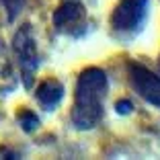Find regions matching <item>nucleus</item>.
<instances>
[{"label": "nucleus", "mask_w": 160, "mask_h": 160, "mask_svg": "<svg viewBox=\"0 0 160 160\" xmlns=\"http://www.w3.org/2000/svg\"><path fill=\"white\" fill-rule=\"evenodd\" d=\"M132 101H127V99H121L115 103V111H117V115H129L132 113Z\"/></svg>", "instance_id": "obj_10"}, {"label": "nucleus", "mask_w": 160, "mask_h": 160, "mask_svg": "<svg viewBox=\"0 0 160 160\" xmlns=\"http://www.w3.org/2000/svg\"><path fill=\"white\" fill-rule=\"evenodd\" d=\"M19 86V76L14 72L10 52L4 41H0V94H10Z\"/></svg>", "instance_id": "obj_6"}, {"label": "nucleus", "mask_w": 160, "mask_h": 160, "mask_svg": "<svg viewBox=\"0 0 160 160\" xmlns=\"http://www.w3.org/2000/svg\"><path fill=\"white\" fill-rule=\"evenodd\" d=\"M158 64H160V62H158Z\"/></svg>", "instance_id": "obj_12"}, {"label": "nucleus", "mask_w": 160, "mask_h": 160, "mask_svg": "<svg viewBox=\"0 0 160 160\" xmlns=\"http://www.w3.org/2000/svg\"><path fill=\"white\" fill-rule=\"evenodd\" d=\"M127 76H129L132 88L142 99L160 109V76H156L150 68L142 66L138 62L127 64Z\"/></svg>", "instance_id": "obj_4"}, {"label": "nucleus", "mask_w": 160, "mask_h": 160, "mask_svg": "<svg viewBox=\"0 0 160 160\" xmlns=\"http://www.w3.org/2000/svg\"><path fill=\"white\" fill-rule=\"evenodd\" d=\"M2 4H4V8H6L8 21L12 23V21H17V17H19V14H21V10H23L25 0H2Z\"/></svg>", "instance_id": "obj_9"}, {"label": "nucleus", "mask_w": 160, "mask_h": 160, "mask_svg": "<svg viewBox=\"0 0 160 160\" xmlns=\"http://www.w3.org/2000/svg\"><path fill=\"white\" fill-rule=\"evenodd\" d=\"M17 121H19V125H21V129L23 132H27V133H31V132H35L39 127V117L31 111V109H27V107H23V109H19L17 111Z\"/></svg>", "instance_id": "obj_8"}, {"label": "nucleus", "mask_w": 160, "mask_h": 160, "mask_svg": "<svg viewBox=\"0 0 160 160\" xmlns=\"http://www.w3.org/2000/svg\"><path fill=\"white\" fill-rule=\"evenodd\" d=\"M150 0H119L111 14V27L119 33H138L148 19Z\"/></svg>", "instance_id": "obj_3"}, {"label": "nucleus", "mask_w": 160, "mask_h": 160, "mask_svg": "<svg viewBox=\"0 0 160 160\" xmlns=\"http://www.w3.org/2000/svg\"><path fill=\"white\" fill-rule=\"evenodd\" d=\"M109 88V78L101 68H86L80 72L74 88V105H72V125L80 132L92 129L103 117V99Z\"/></svg>", "instance_id": "obj_1"}, {"label": "nucleus", "mask_w": 160, "mask_h": 160, "mask_svg": "<svg viewBox=\"0 0 160 160\" xmlns=\"http://www.w3.org/2000/svg\"><path fill=\"white\" fill-rule=\"evenodd\" d=\"M84 17V6L76 2V0H68L64 4H60L52 14V21L58 29H64L68 25H76L80 19Z\"/></svg>", "instance_id": "obj_7"}, {"label": "nucleus", "mask_w": 160, "mask_h": 160, "mask_svg": "<svg viewBox=\"0 0 160 160\" xmlns=\"http://www.w3.org/2000/svg\"><path fill=\"white\" fill-rule=\"evenodd\" d=\"M35 99L39 101V105L45 111H53L60 105V101L64 99V84L56 78L43 80L37 86V90H35Z\"/></svg>", "instance_id": "obj_5"}, {"label": "nucleus", "mask_w": 160, "mask_h": 160, "mask_svg": "<svg viewBox=\"0 0 160 160\" xmlns=\"http://www.w3.org/2000/svg\"><path fill=\"white\" fill-rule=\"evenodd\" d=\"M12 52L17 58V64L21 68V78H23L25 88H31L35 80V72L39 68V53H37V41H35L31 25L25 23L17 29L12 37Z\"/></svg>", "instance_id": "obj_2"}, {"label": "nucleus", "mask_w": 160, "mask_h": 160, "mask_svg": "<svg viewBox=\"0 0 160 160\" xmlns=\"http://www.w3.org/2000/svg\"><path fill=\"white\" fill-rule=\"evenodd\" d=\"M0 154H4V156H8V158H19V156L14 154V152H10L8 148H0Z\"/></svg>", "instance_id": "obj_11"}]
</instances>
